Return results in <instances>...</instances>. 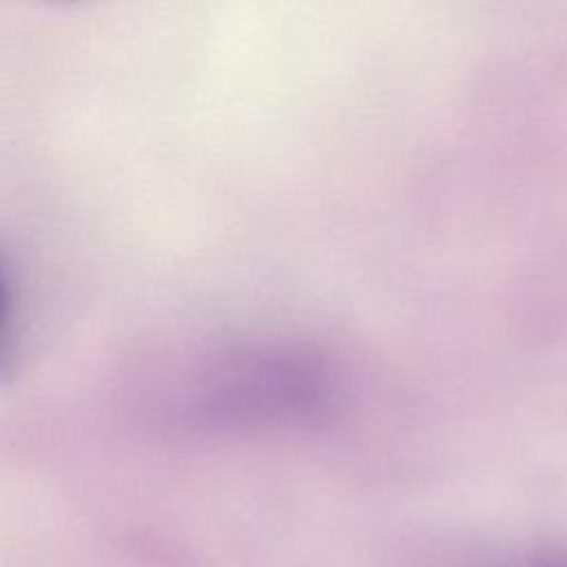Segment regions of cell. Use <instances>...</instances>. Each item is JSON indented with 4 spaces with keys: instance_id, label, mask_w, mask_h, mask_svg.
<instances>
[{
    "instance_id": "obj_1",
    "label": "cell",
    "mask_w": 567,
    "mask_h": 567,
    "mask_svg": "<svg viewBox=\"0 0 567 567\" xmlns=\"http://www.w3.org/2000/svg\"><path fill=\"white\" fill-rule=\"evenodd\" d=\"M7 339H9V297L4 290V281L0 279V365L7 357Z\"/></svg>"
},
{
    "instance_id": "obj_2",
    "label": "cell",
    "mask_w": 567,
    "mask_h": 567,
    "mask_svg": "<svg viewBox=\"0 0 567 567\" xmlns=\"http://www.w3.org/2000/svg\"><path fill=\"white\" fill-rule=\"evenodd\" d=\"M536 567H567V558H545Z\"/></svg>"
}]
</instances>
